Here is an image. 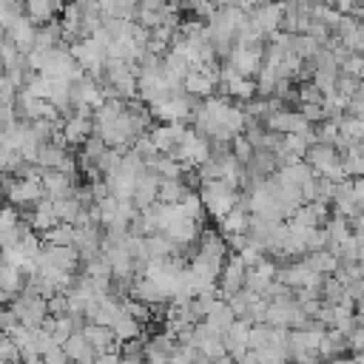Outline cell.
<instances>
[{"label": "cell", "mask_w": 364, "mask_h": 364, "mask_svg": "<svg viewBox=\"0 0 364 364\" xmlns=\"http://www.w3.org/2000/svg\"><path fill=\"white\" fill-rule=\"evenodd\" d=\"M3 193H6V199L11 202V205H34L40 196H46L43 193V185H40V179H34V176H11L6 185H3Z\"/></svg>", "instance_id": "obj_1"}, {"label": "cell", "mask_w": 364, "mask_h": 364, "mask_svg": "<svg viewBox=\"0 0 364 364\" xmlns=\"http://www.w3.org/2000/svg\"><path fill=\"white\" fill-rule=\"evenodd\" d=\"M37 264H51V267H60L68 273H77L82 267L80 250L74 245H46V242H43V250L37 256Z\"/></svg>", "instance_id": "obj_2"}, {"label": "cell", "mask_w": 364, "mask_h": 364, "mask_svg": "<svg viewBox=\"0 0 364 364\" xmlns=\"http://www.w3.org/2000/svg\"><path fill=\"white\" fill-rule=\"evenodd\" d=\"M245 273H247V264L239 259V253L228 250V256L222 262V270H219V296L228 299L230 293L245 287Z\"/></svg>", "instance_id": "obj_3"}, {"label": "cell", "mask_w": 364, "mask_h": 364, "mask_svg": "<svg viewBox=\"0 0 364 364\" xmlns=\"http://www.w3.org/2000/svg\"><path fill=\"white\" fill-rule=\"evenodd\" d=\"M94 134V114H80V111H71L68 117H63V136H65V145H82L88 136Z\"/></svg>", "instance_id": "obj_4"}, {"label": "cell", "mask_w": 364, "mask_h": 364, "mask_svg": "<svg viewBox=\"0 0 364 364\" xmlns=\"http://www.w3.org/2000/svg\"><path fill=\"white\" fill-rule=\"evenodd\" d=\"M40 185H43V193H46L48 199H60V196H71V193H74L77 176H71V173H65V171H57V168H43Z\"/></svg>", "instance_id": "obj_5"}, {"label": "cell", "mask_w": 364, "mask_h": 364, "mask_svg": "<svg viewBox=\"0 0 364 364\" xmlns=\"http://www.w3.org/2000/svg\"><path fill=\"white\" fill-rule=\"evenodd\" d=\"M216 68H219V65H216ZM216 68H205V71H193V68H191V71L182 77V91H188V94H193V97H199V100L216 94V85H219Z\"/></svg>", "instance_id": "obj_6"}, {"label": "cell", "mask_w": 364, "mask_h": 364, "mask_svg": "<svg viewBox=\"0 0 364 364\" xmlns=\"http://www.w3.org/2000/svg\"><path fill=\"white\" fill-rule=\"evenodd\" d=\"M65 3H68V0H23V11H26V17H28L34 26H40V23L54 20V17L63 11Z\"/></svg>", "instance_id": "obj_7"}, {"label": "cell", "mask_w": 364, "mask_h": 364, "mask_svg": "<svg viewBox=\"0 0 364 364\" xmlns=\"http://www.w3.org/2000/svg\"><path fill=\"white\" fill-rule=\"evenodd\" d=\"M202 222H196V219H191V216H176V219H171L168 222V228L162 230V233H168L176 245H191V242H196L199 239V228Z\"/></svg>", "instance_id": "obj_8"}, {"label": "cell", "mask_w": 364, "mask_h": 364, "mask_svg": "<svg viewBox=\"0 0 364 364\" xmlns=\"http://www.w3.org/2000/svg\"><path fill=\"white\" fill-rule=\"evenodd\" d=\"M336 159H341V154H338L336 145H327V142H313V145H307V151H304V162L313 165L316 176H318L327 165H333Z\"/></svg>", "instance_id": "obj_9"}, {"label": "cell", "mask_w": 364, "mask_h": 364, "mask_svg": "<svg viewBox=\"0 0 364 364\" xmlns=\"http://www.w3.org/2000/svg\"><path fill=\"white\" fill-rule=\"evenodd\" d=\"M63 350L68 353V358H71V361H82V364L97 361V350L88 344V338L82 336V330H74V333L63 341Z\"/></svg>", "instance_id": "obj_10"}, {"label": "cell", "mask_w": 364, "mask_h": 364, "mask_svg": "<svg viewBox=\"0 0 364 364\" xmlns=\"http://www.w3.org/2000/svg\"><path fill=\"white\" fill-rule=\"evenodd\" d=\"M82 336L88 338V344L100 353V350H105V347H111V344H119L117 341V336H114V327L111 324H97V321H85L82 324Z\"/></svg>", "instance_id": "obj_11"}, {"label": "cell", "mask_w": 364, "mask_h": 364, "mask_svg": "<svg viewBox=\"0 0 364 364\" xmlns=\"http://www.w3.org/2000/svg\"><path fill=\"white\" fill-rule=\"evenodd\" d=\"M247 225H250V210H245L242 205H233V208L219 219V230H222V236H230V233H247Z\"/></svg>", "instance_id": "obj_12"}, {"label": "cell", "mask_w": 364, "mask_h": 364, "mask_svg": "<svg viewBox=\"0 0 364 364\" xmlns=\"http://www.w3.org/2000/svg\"><path fill=\"white\" fill-rule=\"evenodd\" d=\"M63 43V26L60 20H48V23H40L37 26V34H34V48L46 51V48H54Z\"/></svg>", "instance_id": "obj_13"}, {"label": "cell", "mask_w": 364, "mask_h": 364, "mask_svg": "<svg viewBox=\"0 0 364 364\" xmlns=\"http://www.w3.org/2000/svg\"><path fill=\"white\" fill-rule=\"evenodd\" d=\"M313 270H318V273H333L336 267H338V256L333 253V250H327V247H318V250H307L304 256H301Z\"/></svg>", "instance_id": "obj_14"}, {"label": "cell", "mask_w": 364, "mask_h": 364, "mask_svg": "<svg viewBox=\"0 0 364 364\" xmlns=\"http://www.w3.org/2000/svg\"><path fill=\"white\" fill-rule=\"evenodd\" d=\"M176 210H179V216H191V219H196V222H202L205 219V205H202V196H199V191H185V196L176 202Z\"/></svg>", "instance_id": "obj_15"}, {"label": "cell", "mask_w": 364, "mask_h": 364, "mask_svg": "<svg viewBox=\"0 0 364 364\" xmlns=\"http://www.w3.org/2000/svg\"><path fill=\"white\" fill-rule=\"evenodd\" d=\"M65 156H68L65 148L54 145V142H40V148H37V165L40 168H60Z\"/></svg>", "instance_id": "obj_16"}, {"label": "cell", "mask_w": 364, "mask_h": 364, "mask_svg": "<svg viewBox=\"0 0 364 364\" xmlns=\"http://www.w3.org/2000/svg\"><path fill=\"white\" fill-rule=\"evenodd\" d=\"M40 239L46 245H74V225L71 222H57L48 230H43Z\"/></svg>", "instance_id": "obj_17"}, {"label": "cell", "mask_w": 364, "mask_h": 364, "mask_svg": "<svg viewBox=\"0 0 364 364\" xmlns=\"http://www.w3.org/2000/svg\"><path fill=\"white\" fill-rule=\"evenodd\" d=\"M80 210H82V202L71 193V196H60V199H54V213H57V219L60 222H77V216H80Z\"/></svg>", "instance_id": "obj_18"}, {"label": "cell", "mask_w": 364, "mask_h": 364, "mask_svg": "<svg viewBox=\"0 0 364 364\" xmlns=\"http://www.w3.org/2000/svg\"><path fill=\"white\" fill-rule=\"evenodd\" d=\"M111 327H114V336H117V341H125V338L142 336V330H145V324H142V321H136V318H134V316H128V313L117 316V321H114Z\"/></svg>", "instance_id": "obj_19"}, {"label": "cell", "mask_w": 364, "mask_h": 364, "mask_svg": "<svg viewBox=\"0 0 364 364\" xmlns=\"http://www.w3.org/2000/svg\"><path fill=\"white\" fill-rule=\"evenodd\" d=\"M185 191H188V185L176 176V179H165V176H159V193H156V199L159 202H179L182 196H185Z\"/></svg>", "instance_id": "obj_20"}, {"label": "cell", "mask_w": 364, "mask_h": 364, "mask_svg": "<svg viewBox=\"0 0 364 364\" xmlns=\"http://www.w3.org/2000/svg\"><path fill=\"white\" fill-rule=\"evenodd\" d=\"M122 154L125 151H119V148H111V145H105V151L94 159L97 162V168H100V173L102 176H108V173H114L119 165H122Z\"/></svg>", "instance_id": "obj_21"}, {"label": "cell", "mask_w": 364, "mask_h": 364, "mask_svg": "<svg viewBox=\"0 0 364 364\" xmlns=\"http://www.w3.org/2000/svg\"><path fill=\"white\" fill-rule=\"evenodd\" d=\"M230 154H233L242 165L250 162V156H253V145H250V139L245 136V131H239V134L230 136Z\"/></svg>", "instance_id": "obj_22"}, {"label": "cell", "mask_w": 364, "mask_h": 364, "mask_svg": "<svg viewBox=\"0 0 364 364\" xmlns=\"http://www.w3.org/2000/svg\"><path fill=\"white\" fill-rule=\"evenodd\" d=\"M296 94H299V102H321L324 100V91L313 80H299L296 82Z\"/></svg>", "instance_id": "obj_23"}, {"label": "cell", "mask_w": 364, "mask_h": 364, "mask_svg": "<svg viewBox=\"0 0 364 364\" xmlns=\"http://www.w3.org/2000/svg\"><path fill=\"white\" fill-rule=\"evenodd\" d=\"M336 77H338V68H316L310 80H313L324 94H330V91H336Z\"/></svg>", "instance_id": "obj_24"}, {"label": "cell", "mask_w": 364, "mask_h": 364, "mask_svg": "<svg viewBox=\"0 0 364 364\" xmlns=\"http://www.w3.org/2000/svg\"><path fill=\"white\" fill-rule=\"evenodd\" d=\"M316 136H318V142L336 145V139H338V122L330 119V117H324L321 122H316Z\"/></svg>", "instance_id": "obj_25"}, {"label": "cell", "mask_w": 364, "mask_h": 364, "mask_svg": "<svg viewBox=\"0 0 364 364\" xmlns=\"http://www.w3.org/2000/svg\"><path fill=\"white\" fill-rule=\"evenodd\" d=\"M80 148H82V151H80V156H82V159H91V162H94V159H97V156H100V154L105 151V139H102L100 134H91V136H88V139H85V142H82Z\"/></svg>", "instance_id": "obj_26"}, {"label": "cell", "mask_w": 364, "mask_h": 364, "mask_svg": "<svg viewBox=\"0 0 364 364\" xmlns=\"http://www.w3.org/2000/svg\"><path fill=\"white\" fill-rule=\"evenodd\" d=\"M338 43H341L350 54H364V34L358 31V26H355L353 31H344V34L338 37Z\"/></svg>", "instance_id": "obj_27"}, {"label": "cell", "mask_w": 364, "mask_h": 364, "mask_svg": "<svg viewBox=\"0 0 364 364\" xmlns=\"http://www.w3.org/2000/svg\"><path fill=\"white\" fill-rule=\"evenodd\" d=\"M358 88H361V77H353V74H344V71H338V77H336V91H338V94H344V97H353Z\"/></svg>", "instance_id": "obj_28"}, {"label": "cell", "mask_w": 364, "mask_h": 364, "mask_svg": "<svg viewBox=\"0 0 364 364\" xmlns=\"http://www.w3.org/2000/svg\"><path fill=\"white\" fill-rule=\"evenodd\" d=\"M46 304H48V313H51V316H65V313H68V296H65V290L51 293V296L46 299Z\"/></svg>", "instance_id": "obj_29"}, {"label": "cell", "mask_w": 364, "mask_h": 364, "mask_svg": "<svg viewBox=\"0 0 364 364\" xmlns=\"http://www.w3.org/2000/svg\"><path fill=\"white\" fill-rule=\"evenodd\" d=\"M338 71L353 74V77H361V71H364V54H347V57L338 63Z\"/></svg>", "instance_id": "obj_30"}, {"label": "cell", "mask_w": 364, "mask_h": 364, "mask_svg": "<svg viewBox=\"0 0 364 364\" xmlns=\"http://www.w3.org/2000/svg\"><path fill=\"white\" fill-rule=\"evenodd\" d=\"M23 222V216H20V210H17V205H3L0 208V230H6V228H17Z\"/></svg>", "instance_id": "obj_31"}, {"label": "cell", "mask_w": 364, "mask_h": 364, "mask_svg": "<svg viewBox=\"0 0 364 364\" xmlns=\"http://www.w3.org/2000/svg\"><path fill=\"white\" fill-rule=\"evenodd\" d=\"M299 111H301V114H304V119H307V122H313V125H316V122H321V119L327 117V111H324V105H321V102H299Z\"/></svg>", "instance_id": "obj_32"}, {"label": "cell", "mask_w": 364, "mask_h": 364, "mask_svg": "<svg viewBox=\"0 0 364 364\" xmlns=\"http://www.w3.org/2000/svg\"><path fill=\"white\" fill-rule=\"evenodd\" d=\"M0 361H20V347L6 333H0Z\"/></svg>", "instance_id": "obj_33"}, {"label": "cell", "mask_w": 364, "mask_h": 364, "mask_svg": "<svg viewBox=\"0 0 364 364\" xmlns=\"http://www.w3.org/2000/svg\"><path fill=\"white\" fill-rule=\"evenodd\" d=\"M347 114L364 119V80H361V88H358L353 97H347Z\"/></svg>", "instance_id": "obj_34"}, {"label": "cell", "mask_w": 364, "mask_h": 364, "mask_svg": "<svg viewBox=\"0 0 364 364\" xmlns=\"http://www.w3.org/2000/svg\"><path fill=\"white\" fill-rule=\"evenodd\" d=\"M43 361H46V364H63V361H68V353L63 350V344H51V347L43 353Z\"/></svg>", "instance_id": "obj_35"}, {"label": "cell", "mask_w": 364, "mask_h": 364, "mask_svg": "<svg viewBox=\"0 0 364 364\" xmlns=\"http://www.w3.org/2000/svg\"><path fill=\"white\" fill-rule=\"evenodd\" d=\"M6 182V171H3V165H0V185Z\"/></svg>", "instance_id": "obj_36"}]
</instances>
